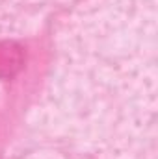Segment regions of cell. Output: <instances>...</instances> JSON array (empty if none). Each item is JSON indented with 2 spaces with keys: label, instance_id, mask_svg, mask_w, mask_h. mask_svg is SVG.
<instances>
[{
  "label": "cell",
  "instance_id": "1",
  "mask_svg": "<svg viewBox=\"0 0 158 159\" xmlns=\"http://www.w3.org/2000/svg\"><path fill=\"white\" fill-rule=\"evenodd\" d=\"M155 0H91L69 24L52 87L54 119L106 159L119 139L143 141L145 43L155 41Z\"/></svg>",
  "mask_w": 158,
  "mask_h": 159
},
{
  "label": "cell",
  "instance_id": "2",
  "mask_svg": "<svg viewBox=\"0 0 158 159\" xmlns=\"http://www.w3.org/2000/svg\"><path fill=\"white\" fill-rule=\"evenodd\" d=\"M22 67L21 46L11 41H0V80L13 78Z\"/></svg>",
  "mask_w": 158,
  "mask_h": 159
},
{
  "label": "cell",
  "instance_id": "3",
  "mask_svg": "<svg viewBox=\"0 0 158 159\" xmlns=\"http://www.w3.org/2000/svg\"><path fill=\"white\" fill-rule=\"evenodd\" d=\"M39 159H65V157H60V156H48V157H39Z\"/></svg>",
  "mask_w": 158,
  "mask_h": 159
}]
</instances>
